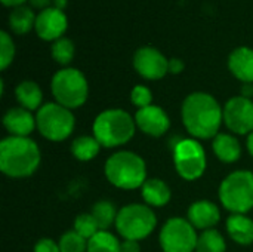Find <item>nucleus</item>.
<instances>
[{
    "label": "nucleus",
    "mask_w": 253,
    "mask_h": 252,
    "mask_svg": "<svg viewBox=\"0 0 253 252\" xmlns=\"http://www.w3.org/2000/svg\"><path fill=\"white\" fill-rule=\"evenodd\" d=\"M141 196L145 205L151 208H162L170 202L172 192L169 186L160 178H148L141 187Z\"/></svg>",
    "instance_id": "obj_18"
},
{
    "label": "nucleus",
    "mask_w": 253,
    "mask_h": 252,
    "mask_svg": "<svg viewBox=\"0 0 253 252\" xmlns=\"http://www.w3.org/2000/svg\"><path fill=\"white\" fill-rule=\"evenodd\" d=\"M34 252H61L59 244H56L50 238H42L36 245H34Z\"/></svg>",
    "instance_id": "obj_32"
},
{
    "label": "nucleus",
    "mask_w": 253,
    "mask_h": 252,
    "mask_svg": "<svg viewBox=\"0 0 253 252\" xmlns=\"http://www.w3.org/2000/svg\"><path fill=\"white\" fill-rule=\"evenodd\" d=\"M15 97L19 102V107H24L30 111L39 110L43 105V92L33 80H24L18 83L15 88Z\"/></svg>",
    "instance_id": "obj_21"
},
{
    "label": "nucleus",
    "mask_w": 253,
    "mask_h": 252,
    "mask_svg": "<svg viewBox=\"0 0 253 252\" xmlns=\"http://www.w3.org/2000/svg\"><path fill=\"white\" fill-rule=\"evenodd\" d=\"M120 252H141L138 241H123L120 244Z\"/></svg>",
    "instance_id": "obj_34"
},
{
    "label": "nucleus",
    "mask_w": 253,
    "mask_h": 252,
    "mask_svg": "<svg viewBox=\"0 0 253 252\" xmlns=\"http://www.w3.org/2000/svg\"><path fill=\"white\" fill-rule=\"evenodd\" d=\"M3 126L12 137H30L37 128L36 117L24 107H12L3 114Z\"/></svg>",
    "instance_id": "obj_16"
},
{
    "label": "nucleus",
    "mask_w": 253,
    "mask_h": 252,
    "mask_svg": "<svg viewBox=\"0 0 253 252\" xmlns=\"http://www.w3.org/2000/svg\"><path fill=\"white\" fill-rule=\"evenodd\" d=\"M227 232L239 245L246 247L253 244V220L246 214H231L227 218Z\"/></svg>",
    "instance_id": "obj_20"
},
{
    "label": "nucleus",
    "mask_w": 253,
    "mask_h": 252,
    "mask_svg": "<svg viewBox=\"0 0 253 252\" xmlns=\"http://www.w3.org/2000/svg\"><path fill=\"white\" fill-rule=\"evenodd\" d=\"M50 89L55 102L70 110L82 107L89 97V83L86 76L73 67L58 70L52 77Z\"/></svg>",
    "instance_id": "obj_5"
},
{
    "label": "nucleus",
    "mask_w": 253,
    "mask_h": 252,
    "mask_svg": "<svg viewBox=\"0 0 253 252\" xmlns=\"http://www.w3.org/2000/svg\"><path fill=\"white\" fill-rule=\"evenodd\" d=\"M246 147H248V151L251 153V156L253 157V132H251L248 135V140H246Z\"/></svg>",
    "instance_id": "obj_39"
},
{
    "label": "nucleus",
    "mask_w": 253,
    "mask_h": 252,
    "mask_svg": "<svg viewBox=\"0 0 253 252\" xmlns=\"http://www.w3.org/2000/svg\"><path fill=\"white\" fill-rule=\"evenodd\" d=\"M74 230L82 238L89 241L90 238H93L99 232V227H98V223L93 218V215L90 212H84V214H79L76 217V220H74Z\"/></svg>",
    "instance_id": "obj_29"
},
{
    "label": "nucleus",
    "mask_w": 253,
    "mask_h": 252,
    "mask_svg": "<svg viewBox=\"0 0 253 252\" xmlns=\"http://www.w3.org/2000/svg\"><path fill=\"white\" fill-rule=\"evenodd\" d=\"M173 165L185 181L199 180L208 166L206 151L196 138H182L173 146Z\"/></svg>",
    "instance_id": "obj_9"
},
{
    "label": "nucleus",
    "mask_w": 253,
    "mask_h": 252,
    "mask_svg": "<svg viewBox=\"0 0 253 252\" xmlns=\"http://www.w3.org/2000/svg\"><path fill=\"white\" fill-rule=\"evenodd\" d=\"M157 226V218L151 206L130 203L119 209L116 230L125 241H142L148 238Z\"/></svg>",
    "instance_id": "obj_7"
},
{
    "label": "nucleus",
    "mask_w": 253,
    "mask_h": 252,
    "mask_svg": "<svg viewBox=\"0 0 253 252\" xmlns=\"http://www.w3.org/2000/svg\"><path fill=\"white\" fill-rule=\"evenodd\" d=\"M36 18L37 15L34 13L31 6L22 4L13 7L9 13V27L16 34H27L36 27Z\"/></svg>",
    "instance_id": "obj_22"
},
{
    "label": "nucleus",
    "mask_w": 253,
    "mask_h": 252,
    "mask_svg": "<svg viewBox=\"0 0 253 252\" xmlns=\"http://www.w3.org/2000/svg\"><path fill=\"white\" fill-rule=\"evenodd\" d=\"M58 244L61 252H87V241L82 238L76 230L65 232Z\"/></svg>",
    "instance_id": "obj_28"
},
{
    "label": "nucleus",
    "mask_w": 253,
    "mask_h": 252,
    "mask_svg": "<svg viewBox=\"0 0 253 252\" xmlns=\"http://www.w3.org/2000/svg\"><path fill=\"white\" fill-rule=\"evenodd\" d=\"M242 97L252 100L253 98V83H243V86H242Z\"/></svg>",
    "instance_id": "obj_36"
},
{
    "label": "nucleus",
    "mask_w": 253,
    "mask_h": 252,
    "mask_svg": "<svg viewBox=\"0 0 253 252\" xmlns=\"http://www.w3.org/2000/svg\"><path fill=\"white\" fill-rule=\"evenodd\" d=\"M52 4H53V7H56L59 10H64L68 4V0H52Z\"/></svg>",
    "instance_id": "obj_38"
},
{
    "label": "nucleus",
    "mask_w": 253,
    "mask_h": 252,
    "mask_svg": "<svg viewBox=\"0 0 253 252\" xmlns=\"http://www.w3.org/2000/svg\"><path fill=\"white\" fill-rule=\"evenodd\" d=\"M104 174L110 184L122 190L141 189L147 178L145 160L129 150H122L111 154L104 166Z\"/></svg>",
    "instance_id": "obj_4"
},
{
    "label": "nucleus",
    "mask_w": 253,
    "mask_h": 252,
    "mask_svg": "<svg viewBox=\"0 0 253 252\" xmlns=\"http://www.w3.org/2000/svg\"><path fill=\"white\" fill-rule=\"evenodd\" d=\"M224 123L233 134L253 132V101L242 95L230 98L224 105Z\"/></svg>",
    "instance_id": "obj_11"
},
{
    "label": "nucleus",
    "mask_w": 253,
    "mask_h": 252,
    "mask_svg": "<svg viewBox=\"0 0 253 252\" xmlns=\"http://www.w3.org/2000/svg\"><path fill=\"white\" fill-rule=\"evenodd\" d=\"M4 6H9V7H18V6H22L27 0H1Z\"/></svg>",
    "instance_id": "obj_37"
},
{
    "label": "nucleus",
    "mask_w": 253,
    "mask_h": 252,
    "mask_svg": "<svg viewBox=\"0 0 253 252\" xmlns=\"http://www.w3.org/2000/svg\"><path fill=\"white\" fill-rule=\"evenodd\" d=\"M184 68H185V64L182 59H179V58H170L169 59V73L170 74H179L184 71Z\"/></svg>",
    "instance_id": "obj_33"
},
{
    "label": "nucleus",
    "mask_w": 253,
    "mask_h": 252,
    "mask_svg": "<svg viewBox=\"0 0 253 252\" xmlns=\"http://www.w3.org/2000/svg\"><path fill=\"white\" fill-rule=\"evenodd\" d=\"M120 244L113 233L99 230L87 241V252H120Z\"/></svg>",
    "instance_id": "obj_26"
},
{
    "label": "nucleus",
    "mask_w": 253,
    "mask_h": 252,
    "mask_svg": "<svg viewBox=\"0 0 253 252\" xmlns=\"http://www.w3.org/2000/svg\"><path fill=\"white\" fill-rule=\"evenodd\" d=\"M225 239L216 229L205 230L202 235H199L196 252H225Z\"/></svg>",
    "instance_id": "obj_25"
},
{
    "label": "nucleus",
    "mask_w": 253,
    "mask_h": 252,
    "mask_svg": "<svg viewBox=\"0 0 253 252\" xmlns=\"http://www.w3.org/2000/svg\"><path fill=\"white\" fill-rule=\"evenodd\" d=\"M42 162V153L30 137H6L0 141V171L10 178L33 175Z\"/></svg>",
    "instance_id": "obj_2"
},
{
    "label": "nucleus",
    "mask_w": 253,
    "mask_h": 252,
    "mask_svg": "<svg viewBox=\"0 0 253 252\" xmlns=\"http://www.w3.org/2000/svg\"><path fill=\"white\" fill-rule=\"evenodd\" d=\"M28 1L33 9H39L40 12L50 7V4H52V0H28Z\"/></svg>",
    "instance_id": "obj_35"
},
{
    "label": "nucleus",
    "mask_w": 253,
    "mask_h": 252,
    "mask_svg": "<svg viewBox=\"0 0 253 252\" xmlns=\"http://www.w3.org/2000/svg\"><path fill=\"white\" fill-rule=\"evenodd\" d=\"M197 229L187 220L175 217L168 220L159 235L163 252H196L199 235Z\"/></svg>",
    "instance_id": "obj_10"
},
{
    "label": "nucleus",
    "mask_w": 253,
    "mask_h": 252,
    "mask_svg": "<svg viewBox=\"0 0 253 252\" xmlns=\"http://www.w3.org/2000/svg\"><path fill=\"white\" fill-rule=\"evenodd\" d=\"M130 101L138 108L148 107L153 104V92L144 85H136L130 92Z\"/></svg>",
    "instance_id": "obj_31"
},
{
    "label": "nucleus",
    "mask_w": 253,
    "mask_h": 252,
    "mask_svg": "<svg viewBox=\"0 0 253 252\" xmlns=\"http://www.w3.org/2000/svg\"><path fill=\"white\" fill-rule=\"evenodd\" d=\"M15 58V43L7 31H0V70H6Z\"/></svg>",
    "instance_id": "obj_30"
},
{
    "label": "nucleus",
    "mask_w": 253,
    "mask_h": 252,
    "mask_svg": "<svg viewBox=\"0 0 253 252\" xmlns=\"http://www.w3.org/2000/svg\"><path fill=\"white\" fill-rule=\"evenodd\" d=\"M71 154L80 160V162H89L92 159H95L101 150V144L98 143V140L92 135H82L77 137L76 140H73L71 146H70Z\"/></svg>",
    "instance_id": "obj_23"
},
{
    "label": "nucleus",
    "mask_w": 253,
    "mask_h": 252,
    "mask_svg": "<svg viewBox=\"0 0 253 252\" xmlns=\"http://www.w3.org/2000/svg\"><path fill=\"white\" fill-rule=\"evenodd\" d=\"M136 131L135 117L122 108H108L101 111L92 125L93 137L101 147L114 149L127 144Z\"/></svg>",
    "instance_id": "obj_3"
},
{
    "label": "nucleus",
    "mask_w": 253,
    "mask_h": 252,
    "mask_svg": "<svg viewBox=\"0 0 253 252\" xmlns=\"http://www.w3.org/2000/svg\"><path fill=\"white\" fill-rule=\"evenodd\" d=\"M231 74L243 83H253V49L248 46L236 48L228 56Z\"/></svg>",
    "instance_id": "obj_17"
},
{
    "label": "nucleus",
    "mask_w": 253,
    "mask_h": 252,
    "mask_svg": "<svg viewBox=\"0 0 253 252\" xmlns=\"http://www.w3.org/2000/svg\"><path fill=\"white\" fill-rule=\"evenodd\" d=\"M218 196L231 214H248L253 209V172L240 169L227 175L219 186Z\"/></svg>",
    "instance_id": "obj_6"
},
{
    "label": "nucleus",
    "mask_w": 253,
    "mask_h": 252,
    "mask_svg": "<svg viewBox=\"0 0 253 252\" xmlns=\"http://www.w3.org/2000/svg\"><path fill=\"white\" fill-rule=\"evenodd\" d=\"M212 149L215 156L224 163H234L242 157V146L233 134L219 132L212 141Z\"/></svg>",
    "instance_id": "obj_19"
},
{
    "label": "nucleus",
    "mask_w": 253,
    "mask_h": 252,
    "mask_svg": "<svg viewBox=\"0 0 253 252\" xmlns=\"http://www.w3.org/2000/svg\"><path fill=\"white\" fill-rule=\"evenodd\" d=\"M68 28V19L64 10L53 6L39 12L36 18V33L44 42H55L64 36Z\"/></svg>",
    "instance_id": "obj_13"
},
{
    "label": "nucleus",
    "mask_w": 253,
    "mask_h": 252,
    "mask_svg": "<svg viewBox=\"0 0 253 252\" xmlns=\"http://www.w3.org/2000/svg\"><path fill=\"white\" fill-rule=\"evenodd\" d=\"M135 123L139 131L154 138L163 137L170 128V119L168 113L156 104L138 108V111L135 113Z\"/></svg>",
    "instance_id": "obj_14"
},
{
    "label": "nucleus",
    "mask_w": 253,
    "mask_h": 252,
    "mask_svg": "<svg viewBox=\"0 0 253 252\" xmlns=\"http://www.w3.org/2000/svg\"><path fill=\"white\" fill-rule=\"evenodd\" d=\"M136 73L147 80H160L169 73V59L153 46H142L133 55Z\"/></svg>",
    "instance_id": "obj_12"
},
{
    "label": "nucleus",
    "mask_w": 253,
    "mask_h": 252,
    "mask_svg": "<svg viewBox=\"0 0 253 252\" xmlns=\"http://www.w3.org/2000/svg\"><path fill=\"white\" fill-rule=\"evenodd\" d=\"M74 50L76 49H74L73 40H70L67 37H61V39L55 40L50 48L52 58L59 65H68L74 58Z\"/></svg>",
    "instance_id": "obj_27"
},
{
    "label": "nucleus",
    "mask_w": 253,
    "mask_h": 252,
    "mask_svg": "<svg viewBox=\"0 0 253 252\" xmlns=\"http://www.w3.org/2000/svg\"><path fill=\"white\" fill-rule=\"evenodd\" d=\"M36 123L37 131L43 138L59 143L73 134L76 117L70 108L58 102H46L37 110Z\"/></svg>",
    "instance_id": "obj_8"
},
{
    "label": "nucleus",
    "mask_w": 253,
    "mask_h": 252,
    "mask_svg": "<svg viewBox=\"0 0 253 252\" xmlns=\"http://www.w3.org/2000/svg\"><path fill=\"white\" fill-rule=\"evenodd\" d=\"M187 220L199 230H211L213 229L221 220V211L216 203L202 199L196 201L187 212Z\"/></svg>",
    "instance_id": "obj_15"
},
{
    "label": "nucleus",
    "mask_w": 253,
    "mask_h": 252,
    "mask_svg": "<svg viewBox=\"0 0 253 252\" xmlns=\"http://www.w3.org/2000/svg\"><path fill=\"white\" fill-rule=\"evenodd\" d=\"M90 214L93 215V218L98 223L99 230H105L108 232V229L111 226H116V220H117V208L114 206L113 202L110 201H99L92 206Z\"/></svg>",
    "instance_id": "obj_24"
},
{
    "label": "nucleus",
    "mask_w": 253,
    "mask_h": 252,
    "mask_svg": "<svg viewBox=\"0 0 253 252\" xmlns=\"http://www.w3.org/2000/svg\"><path fill=\"white\" fill-rule=\"evenodd\" d=\"M181 117L191 137L196 140H213L224 123V107L208 92H193L182 102Z\"/></svg>",
    "instance_id": "obj_1"
}]
</instances>
